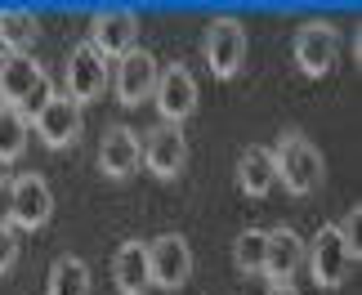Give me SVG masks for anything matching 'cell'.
I'll return each instance as SVG.
<instances>
[{
  "instance_id": "obj_1",
  "label": "cell",
  "mask_w": 362,
  "mask_h": 295,
  "mask_svg": "<svg viewBox=\"0 0 362 295\" xmlns=\"http://www.w3.org/2000/svg\"><path fill=\"white\" fill-rule=\"evenodd\" d=\"M269 152H273L277 184H282L291 197H309V192L322 188L327 166H322V152H317L313 139H304L300 130H286L277 139V148H269Z\"/></svg>"
},
{
  "instance_id": "obj_2",
  "label": "cell",
  "mask_w": 362,
  "mask_h": 295,
  "mask_svg": "<svg viewBox=\"0 0 362 295\" xmlns=\"http://www.w3.org/2000/svg\"><path fill=\"white\" fill-rule=\"evenodd\" d=\"M45 98H49V76L32 54H5L0 59V103L18 112H36Z\"/></svg>"
},
{
  "instance_id": "obj_3",
  "label": "cell",
  "mask_w": 362,
  "mask_h": 295,
  "mask_svg": "<svg viewBox=\"0 0 362 295\" xmlns=\"http://www.w3.org/2000/svg\"><path fill=\"white\" fill-rule=\"evenodd\" d=\"M304 264H309V273H313V282L322 287V291H336L349 282V273H354V255H349V246H344V237L336 224H322L313 237V246H304Z\"/></svg>"
},
{
  "instance_id": "obj_4",
  "label": "cell",
  "mask_w": 362,
  "mask_h": 295,
  "mask_svg": "<svg viewBox=\"0 0 362 295\" xmlns=\"http://www.w3.org/2000/svg\"><path fill=\"white\" fill-rule=\"evenodd\" d=\"M103 90H107V59L90 45V40H81V45H72V54H67L63 94L72 98L76 108H86V103H94Z\"/></svg>"
},
{
  "instance_id": "obj_5",
  "label": "cell",
  "mask_w": 362,
  "mask_h": 295,
  "mask_svg": "<svg viewBox=\"0 0 362 295\" xmlns=\"http://www.w3.org/2000/svg\"><path fill=\"white\" fill-rule=\"evenodd\" d=\"M202 54L219 81H233L246 63V27L238 18H215L202 36Z\"/></svg>"
},
{
  "instance_id": "obj_6",
  "label": "cell",
  "mask_w": 362,
  "mask_h": 295,
  "mask_svg": "<svg viewBox=\"0 0 362 295\" xmlns=\"http://www.w3.org/2000/svg\"><path fill=\"white\" fill-rule=\"evenodd\" d=\"M54 215V192L49 184L40 175H18V179H9V224L18 233H36L40 224H49Z\"/></svg>"
},
{
  "instance_id": "obj_7",
  "label": "cell",
  "mask_w": 362,
  "mask_h": 295,
  "mask_svg": "<svg viewBox=\"0 0 362 295\" xmlns=\"http://www.w3.org/2000/svg\"><path fill=\"white\" fill-rule=\"evenodd\" d=\"M291 54H296V67L304 76H327L331 67L340 63L336 23H304L296 32V40H291Z\"/></svg>"
},
{
  "instance_id": "obj_8",
  "label": "cell",
  "mask_w": 362,
  "mask_h": 295,
  "mask_svg": "<svg viewBox=\"0 0 362 295\" xmlns=\"http://www.w3.org/2000/svg\"><path fill=\"white\" fill-rule=\"evenodd\" d=\"M148 277L161 291H179L192 277V246L179 233H161L148 242Z\"/></svg>"
},
{
  "instance_id": "obj_9",
  "label": "cell",
  "mask_w": 362,
  "mask_h": 295,
  "mask_svg": "<svg viewBox=\"0 0 362 295\" xmlns=\"http://www.w3.org/2000/svg\"><path fill=\"white\" fill-rule=\"evenodd\" d=\"M27 121H32V130L40 134V144H45V148H72L76 139H81V108L67 94H54L49 90V98Z\"/></svg>"
},
{
  "instance_id": "obj_10",
  "label": "cell",
  "mask_w": 362,
  "mask_h": 295,
  "mask_svg": "<svg viewBox=\"0 0 362 295\" xmlns=\"http://www.w3.org/2000/svg\"><path fill=\"white\" fill-rule=\"evenodd\" d=\"M152 103L161 112V125H179L197 112V76L188 72L184 63H170L157 76V90H152Z\"/></svg>"
},
{
  "instance_id": "obj_11",
  "label": "cell",
  "mask_w": 362,
  "mask_h": 295,
  "mask_svg": "<svg viewBox=\"0 0 362 295\" xmlns=\"http://www.w3.org/2000/svg\"><path fill=\"white\" fill-rule=\"evenodd\" d=\"M90 45L103 59H121L139 45V13L134 9H99L90 18Z\"/></svg>"
},
{
  "instance_id": "obj_12",
  "label": "cell",
  "mask_w": 362,
  "mask_h": 295,
  "mask_svg": "<svg viewBox=\"0 0 362 295\" xmlns=\"http://www.w3.org/2000/svg\"><path fill=\"white\" fill-rule=\"evenodd\" d=\"M157 76H161V67H157V59H152V50L134 45L130 54L117 59V98L125 108L148 103L152 90H157Z\"/></svg>"
},
{
  "instance_id": "obj_13",
  "label": "cell",
  "mask_w": 362,
  "mask_h": 295,
  "mask_svg": "<svg viewBox=\"0 0 362 295\" xmlns=\"http://www.w3.org/2000/svg\"><path fill=\"white\" fill-rule=\"evenodd\" d=\"M144 166L157 179H175V175H184V166H188V139L179 125H157V130H148L144 139Z\"/></svg>"
},
{
  "instance_id": "obj_14",
  "label": "cell",
  "mask_w": 362,
  "mask_h": 295,
  "mask_svg": "<svg viewBox=\"0 0 362 295\" xmlns=\"http://www.w3.org/2000/svg\"><path fill=\"white\" fill-rule=\"evenodd\" d=\"M144 166V139L130 125H107L103 144H99V170L107 179H130Z\"/></svg>"
},
{
  "instance_id": "obj_15",
  "label": "cell",
  "mask_w": 362,
  "mask_h": 295,
  "mask_svg": "<svg viewBox=\"0 0 362 295\" xmlns=\"http://www.w3.org/2000/svg\"><path fill=\"white\" fill-rule=\"evenodd\" d=\"M112 282H117L121 295H148L152 291V277H148V242L130 237V242L117 246V255H112Z\"/></svg>"
},
{
  "instance_id": "obj_16",
  "label": "cell",
  "mask_w": 362,
  "mask_h": 295,
  "mask_svg": "<svg viewBox=\"0 0 362 295\" xmlns=\"http://www.w3.org/2000/svg\"><path fill=\"white\" fill-rule=\"evenodd\" d=\"M304 264V242L296 229H269V250H264V277L269 282H291Z\"/></svg>"
},
{
  "instance_id": "obj_17",
  "label": "cell",
  "mask_w": 362,
  "mask_h": 295,
  "mask_svg": "<svg viewBox=\"0 0 362 295\" xmlns=\"http://www.w3.org/2000/svg\"><path fill=\"white\" fill-rule=\"evenodd\" d=\"M277 184V170H273V152L269 148H259V144H250L242 157H238V188L246 197H269Z\"/></svg>"
},
{
  "instance_id": "obj_18",
  "label": "cell",
  "mask_w": 362,
  "mask_h": 295,
  "mask_svg": "<svg viewBox=\"0 0 362 295\" xmlns=\"http://www.w3.org/2000/svg\"><path fill=\"white\" fill-rule=\"evenodd\" d=\"M40 40V23L32 9H0V45L9 54H32V45Z\"/></svg>"
},
{
  "instance_id": "obj_19",
  "label": "cell",
  "mask_w": 362,
  "mask_h": 295,
  "mask_svg": "<svg viewBox=\"0 0 362 295\" xmlns=\"http://www.w3.org/2000/svg\"><path fill=\"white\" fill-rule=\"evenodd\" d=\"M49 295H94V277H90V264L76 260V255H59L49 269Z\"/></svg>"
},
{
  "instance_id": "obj_20",
  "label": "cell",
  "mask_w": 362,
  "mask_h": 295,
  "mask_svg": "<svg viewBox=\"0 0 362 295\" xmlns=\"http://www.w3.org/2000/svg\"><path fill=\"white\" fill-rule=\"evenodd\" d=\"M27 139H32V121H27V112L0 103V166L18 161L27 152Z\"/></svg>"
},
{
  "instance_id": "obj_21",
  "label": "cell",
  "mask_w": 362,
  "mask_h": 295,
  "mask_svg": "<svg viewBox=\"0 0 362 295\" xmlns=\"http://www.w3.org/2000/svg\"><path fill=\"white\" fill-rule=\"evenodd\" d=\"M264 250H269V229L238 233V242H233V264H238V273H246V277L264 273Z\"/></svg>"
},
{
  "instance_id": "obj_22",
  "label": "cell",
  "mask_w": 362,
  "mask_h": 295,
  "mask_svg": "<svg viewBox=\"0 0 362 295\" xmlns=\"http://www.w3.org/2000/svg\"><path fill=\"white\" fill-rule=\"evenodd\" d=\"M18 250H23V233L13 224H0V277L18 264Z\"/></svg>"
},
{
  "instance_id": "obj_23",
  "label": "cell",
  "mask_w": 362,
  "mask_h": 295,
  "mask_svg": "<svg viewBox=\"0 0 362 295\" xmlns=\"http://www.w3.org/2000/svg\"><path fill=\"white\" fill-rule=\"evenodd\" d=\"M340 237H344V246H349V255L362 260V206H354L349 215H344V224H336Z\"/></svg>"
},
{
  "instance_id": "obj_24",
  "label": "cell",
  "mask_w": 362,
  "mask_h": 295,
  "mask_svg": "<svg viewBox=\"0 0 362 295\" xmlns=\"http://www.w3.org/2000/svg\"><path fill=\"white\" fill-rule=\"evenodd\" d=\"M269 295H300V291L291 287V282H273V287H269Z\"/></svg>"
}]
</instances>
